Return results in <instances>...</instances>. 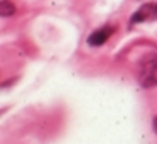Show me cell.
Wrapping results in <instances>:
<instances>
[{"label": "cell", "mask_w": 157, "mask_h": 144, "mask_svg": "<svg viewBox=\"0 0 157 144\" xmlns=\"http://www.w3.org/2000/svg\"><path fill=\"white\" fill-rule=\"evenodd\" d=\"M152 126H154V130L157 132V115L154 117V122H152Z\"/></svg>", "instance_id": "4"}, {"label": "cell", "mask_w": 157, "mask_h": 144, "mask_svg": "<svg viewBox=\"0 0 157 144\" xmlns=\"http://www.w3.org/2000/svg\"><path fill=\"white\" fill-rule=\"evenodd\" d=\"M14 14H15V5L10 0H2L0 2V15L2 17H10Z\"/></svg>", "instance_id": "3"}, {"label": "cell", "mask_w": 157, "mask_h": 144, "mask_svg": "<svg viewBox=\"0 0 157 144\" xmlns=\"http://www.w3.org/2000/svg\"><path fill=\"white\" fill-rule=\"evenodd\" d=\"M155 12H157V7H155Z\"/></svg>", "instance_id": "5"}, {"label": "cell", "mask_w": 157, "mask_h": 144, "mask_svg": "<svg viewBox=\"0 0 157 144\" xmlns=\"http://www.w3.org/2000/svg\"><path fill=\"white\" fill-rule=\"evenodd\" d=\"M139 82L142 86L150 88L157 85V54H147L139 63Z\"/></svg>", "instance_id": "1"}, {"label": "cell", "mask_w": 157, "mask_h": 144, "mask_svg": "<svg viewBox=\"0 0 157 144\" xmlns=\"http://www.w3.org/2000/svg\"><path fill=\"white\" fill-rule=\"evenodd\" d=\"M112 34V29L110 27H105V29H100V31H95L91 36L88 38V44L90 46H101L105 44V41L110 38Z\"/></svg>", "instance_id": "2"}]
</instances>
